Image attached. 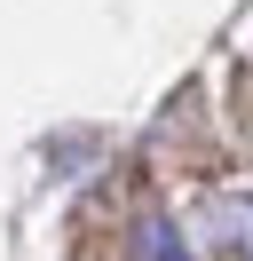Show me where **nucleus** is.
<instances>
[{
	"mask_svg": "<svg viewBox=\"0 0 253 261\" xmlns=\"http://www.w3.org/2000/svg\"><path fill=\"white\" fill-rule=\"evenodd\" d=\"M127 253L135 261H190V245H182V229H174L166 214H142L135 238H127Z\"/></svg>",
	"mask_w": 253,
	"mask_h": 261,
	"instance_id": "f257e3e1",
	"label": "nucleus"
}]
</instances>
